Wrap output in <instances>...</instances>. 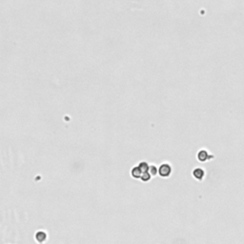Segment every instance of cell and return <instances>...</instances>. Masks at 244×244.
<instances>
[{
	"label": "cell",
	"instance_id": "277c9868",
	"mask_svg": "<svg viewBox=\"0 0 244 244\" xmlns=\"http://www.w3.org/2000/svg\"><path fill=\"white\" fill-rule=\"evenodd\" d=\"M193 175L195 179H198L199 181H201L204 176H205V171L203 170L202 168H195V170L193 171Z\"/></svg>",
	"mask_w": 244,
	"mask_h": 244
},
{
	"label": "cell",
	"instance_id": "8992f818",
	"mask_svg": "<svg viewBox=\"0 0 244 244\" xmlns=\"http://www.w3.org/2000/svg\"><path fill=\"white\" fill-rule=\"evenodd\" d=\"M151 178H152V175L150 174V172H145L142 174L141 177H140V180L143 182H148L151 180Z\"/></svg>",
	"mask_w": 244,
	"mask_h": 244
},
{
	"label": "cell",
	"instance_id": "ba28073f",
	"mask_svg": "<svg viewBox=\"0 0 244 244\" xmlns=\"http://www.w3.org/2000/svg\"><path fill=\"white\" fill-rule=\"evenodd\" d=\"M150 174L152 175V176H155L158 174V168L155 165H151L150 166Z\"/></svg>",
	"mask_w": 244,
	"mask_h": 244
},
{
	"label": "cell",
	"instance_id": "3957f363",
	"mask_svg": "<svg viewBox=\"0 0 244 244\" xmlns=\"http://www.w3.org/2000/svg\"><path fill=\"white\" fill-rule=\"evenodd\" d=\"M34 238H35V240H36L37 243L42 244V243H44L47 240V238H48V236H47V233L46 232H44V231H38V232L35 233Z\"/></svg>",
	"mask_w": 244,
	"mask_h": 244
},
{
	"label": "cell",
	"instance_id": "5b68a950",
	"mask_svg": "<svg viewBox=\"0 0 244 244\" xmlns=\"http://www.w3.org/2000/svg\"><path fill=\"white\" fill-rule=\"evenodd\" d=\"M143 172L141 169L139 168V166H135L132 170H131V175H132L134 178H136V179H140V177H141Z\"/></svg>",
	"mask_w": 244,
	"mask_h": 244
},
{
	"label": "cell",
	"instance_id": "52a82bcc",
	"mask_svg": "<svg viewBox=\"0 0 244 244\" xmlns=\"http://www.w3.org/2000/svg\"><path fill=\"white\" fill-rule=\"evenodd\" d=\"M139 168L141 169L142 172L145 173V172H149L150 171V165L146 162V161H141L139 164H138Z\"/></svg>",
	"mask_w": 244,
	"mask_h": 244
},
{
	"label": "cell",
	"instance_id": "6da1fadb",
	"mask_svg": "<svg viewBox=\"0 0 244 244\" xmlns=\"http://www.w3.org/2000/svg\"><path fill=\"white\" fill-rule=\"evenodd\" d=\"M172 174V167L168 163H163L158 167V175L161 177H169Z\"/></svg>",
	"mask_w": 244,
	"mask_h": 244
},
{
	"label": "cell",
	"instance_id": "7a4b0ae2",
	"mask_svg": "<svg viewBox=\"0 0 244 244\" xmlns=\"http://www.w3.org/2000/svg\"><path fill=\"white\" fill-rule=\"evenodd\" d=\"M214 157V155H210L206 150H200V151L198 153V159L200 162H205L207 160H210Z\"/></svg>",
	"mask_w": 244,
	"mask_h": 244
}]
</instances>
